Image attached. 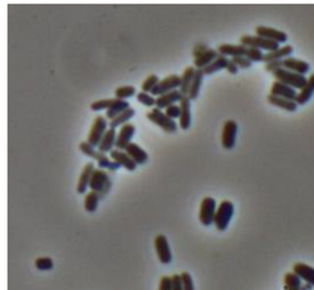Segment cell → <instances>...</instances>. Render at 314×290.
I'll return each mask as SVG.
<instances>
[{
    "instance_id": "6da1fadb",
    "label": "cell",
    "mask_w": 314,
    "mask_h": 290,
    "mask_svg": "<svg viewBox=\"0 0 314 290\" xmlns=\"http://www.w3.org/2000/svg\"><path fill=\"white\" fill-rule=\"evenodd\" d=\"M79 150H80L85 156L94 159V160L96 161L98 168L106 169L109 170V172H116V170H118L121 167L120 165L117 164L116 161H113L108 154L98 151L97 148H95V146L91 145L90 143L87 141H82L79 143Z\"/></svg>"
},
{
    "instance_id": "7a4b0ae2",
    "label": "cell",
    "mask_w": 314,
    "mask_h": 290,
    "mask_svg": "<svg viewBox=\"0 0 314 290\" xmlns=\"http://www.w3.org/2000/svg\"><path fill=\"white\" fill-rule=\"evenodd\" d=\"M89 189L96 192L101 199H104V197L112 189V180L109 173L105 169L95 168L90 178Z\"/></svg>"
},
{
    "instance_id": "3957f363",
    "label": "cell",
    "mask_w": 314,
    "mask_h": 290,
    "mask_svg": "<svg viewBox=\"0 0 314 290\" xmlns=\"http://www.w3.org/2000/svg\"><path fill=\"white\" fill-rule=\"evenodd\" d=\"M234 216V204L230 200H222L217 206V210L214 218V225L218 231H225L231 223Z\"/></svg>"
},
{
    "instance_id": "277c9868",
    "label": "cell",
    "mask_w": 314,
    "mask_h": 290,
    "mask_svg": "<svg viewBox=\"0 0 314 290\" xmlns=\"http://www.w3.org/2000/svg\"><path fill=\"white\" fill-rule=\"evenodd\" d=\"M146 118L149 119L151 122L156 124L158 127H160L162 130H165L167 133H175L177 132L178 126L176 120L170 119L165 111H162L158 108H153L149 112H146Z\"/></svg>"
},
{
    "instance_id": "5b68a950",
    "label": "cell",
    "mask_w": 314,
    "mask_h": 290,
    "mask_svg": "<svg viewBox=\"0 0 314 290\" xmlns=\"http://www.w3.org/2000/svg\"><path fill=\"white\" fill-rule=\"evenodd\" d=\"M108 129H109L108 119H106L105 116L98 114V116L95 117L93 124H91L88 135H87V142L90 143V144L95 146V148H97L102 137L104 136V134Z\"/></svg>"
},
{
    "instance_id": "8992f818",
    "label": "cell",
    "mask_w": 314,
    "mask_h": 290,
    "mask_svg": "<svg viewBox=\"0 0 314 290\" xmlns=\"http://www.w3.org/2000/svg\"><path fill=\"white\" fill-rule=\"evenodd\" d=\"M272 74L276 78V80L287 83V85L292 86L293 88L297 90H301L303 88L306 81H308V77L306 75L293 72V71L285 69V67H281V69L274 71Z\"/></svg>"
},
{
    "instance_id": "52a82bcc",
    "label": "cell",
    "mask_w": 314,
    "mask_h": 290,
    "mask_svg": "<svg viewBox=\"0 0 314 290\" xmlns=\"http://www.w3.org/2000/svg\"><path fill=\"white\" fill-rule=\"evenodd\" d=\"M239 40L240 43L245 45L246 47H256V48L268 51H272L280 47V43L257 34H244L241 35Z\"/></svg>"
},
{
    "instance_id": "ba28073f",
    "label": "cell",
    "mask_w": 314,
    "mask_h": 290,
    "mask_svg": "<svg viewBox=\"0 0 314 290\" xmlns=\"http://www.w3.org/2000/svg\"><path fill=\"white\" fill-rule=\"evenodd\" d=\"M216 210V200L213 197H205L201 200L200 208H199V221H200V223L204 226L213 225Z\"/></svg>"
},
{
    "instance_id": "9c48e42d",
    "label": "cell",
    "mask_w": 314,
    "mask_h": 290,
    "mask_svg": "<svg viewBox=\"0 0 314 290\" xmlns=\"http://www.w3.org/2000/svg\"><path fill=\"white\" fill-rule=\"evenodd\" d=\"M238 132H239V125H238V122L234 119L225 120L221 136L222 146L224 149L232 150L236 146Z\"/></svg>"
},
{
    "instance_id": "30bf717a",
    "label": "cell",
    "mask_w": 314,
    "mask_h": 290,
    "mask_svg": "<svg viewBox=\"0 0 314 290\" xmlns=\"http://www.w3.org/2000/svg\"><path fill=\"white\" fill-rule=\"evenodd\" d=\"M154 248H156L157 256L159 258V262L164 265H168L173 261V254L170 249L168 239L165 234H158L154 239Z\"/></svg>"
},
{
    "instance_id": "8fae6325",
    "label": "cell",
    "mask_w": 314,
    "mask_h": 290,
    "mask_svg": "<svg viewBox=\"0 0 314 290\" xmlns=\"http://www.w3.org/2000/svg\"><path fill=\"white\" fill-rule=\"evenodd\" d=\"M181 75L178 74H169L165 77L164 79H160V81L158 82V85L154 87V89L151 91V94L153 96H160L169 91L180 89L181 87Z\"/></svg>"
},
{
    "instance_id": "7c38bea8",
    "label": "cell",
    "mask_w": 314,
    "mask_h": 290,
    "mask_svg": "<svg viewBox=\"0 0 314 290\" xmlns=\"http://www.w3.org/2000/svg\"><path fill=\"white\" fill-rule=\"evenodd\" d=\"M255 32L257 35L268 38L270 40L276 41L278 43H285L288 40V34L285 31L277 29L273 26H266V25H257L255 27Z\"/></svg>"
},
{
    "instance_id": "4fadbf2b",
    "label": "cell",
    "mask_w": 314,
    "mask_h": 290,
    "mask_svg": "<svg viewBox=\"0 0 314 290\" xmlns=\"http://www.w3.org/2000/svg\"><path fill=\"white\" fill-rule=\"evenodd\" d=\"M135 132H136V126L132 122H127V124L122 125L117 135L116 149L125 150L132 143Z\"/></svg>"
},
{
    "instance_id": "5bb4252c",
    "label": "cell",
    "mask_w": 314,
    "mask_h": 290,
    "mask_svg": "<svg viewBox=\"0 0 314 290\" xmlns=\"http://www.w3.org/2000/svg\"><path fill=\"white\" fill-rule=\"evenodd\" d=\"M191 98L188 95H184L182 97L181 102L178 103L181 108V116L178 119V126L183 130H188L191 127V122H192V116H191Z\"/></svg>"
},
{
    "instance_id": "9a60e30c",
    "label": "cell",
    "mask_w": 314,
    "mask_h": 290,
    "mask_svg": "<svg viewBox=\"0 0 314 290\" xmlns=\"http://www.w3.org/2000/svg\"><path fill=\"white\" fill-rule=\"evenodd\" d=\"M270 94L276 95V96L288 98V100L296 101L298 90L295 88H293L292 86L287 85V83L279 81V80H276V81H273V83L271 85V88H270Z\"/></svg>"
},
{
    "instance_id": "2e32d148",
    "label": "cell",
    "mask_w": 314,
    "mask_h": 290,
    "mask_svg": "<svg viewBox=\"0 0 314 290\" xmlns=\"http://www.w3.org/2000/svg\"><path fill=\"white\" fill-rule=\"evenodd\" d=\"M110 158L121 167H124V168L128 170V172H134V170L137 168L136 162L133 160L132 157H130L125 150L113 149L110 152Z\"/></svg>"
},
{
    "instance_id": "e0dca14e",
    "label": "cell",
    "mask_w": 314,
    "mask_h": 290,
    "mask_svg": "<svg viewBox=\"0 0 314 290\" xmlns=\"http://www.w3.org/2000/svg\"><path fill=\"white\" fill-rule=\"evenodd\" d=\"M284 67L287 70L293 71V72L304 74L310 72L311 70V65L308 61H304V59L297 58L295 56H289L287 58L284 59Z\"/></svg>"
},
{
    "instance_id": "ac0fdd59",
    "label": "cell",
    "mask_w": 314,
    "mask_h": 290,
    "mask_svg": "<svg viewBox=\"0 0 314 290\" xmlns=\"http://www.w3.org/2000/svg\"><path fill=\"white\" fill-rule=\"evenodd\" d=\"M95 169V162L89 161L83 166V168L81 170L80 176H79V180L77 183V192L79 194H86L87 189L89 188V183L91 175Z\"/></svg>"
},
{
    "instance_id": "d6986e66",
    "label": "cell",
    "mask_w": 314,
    "mask_h": 290,
    "mask_svg": "<svg viewBox=\"0 0 314 290\" xmlns=\"http://www.w3.org/2000/svg\"><path fill=\"white\" fill-rule=\"evenodd\" d=\"M217 51L220 55H224V56L232 58L236 56H240V55H245L247 51V47L242 43H221L217 46Z\"/></svg>"
},
{
    "instance_id": "ffe728a7",
    "label": "cell",
    "mask_w": 314,
    "mask_h": 290,
    "mask_svg": "<svg viewBox=\"0 0 314 290\" xmlns=\"http://www.w3.org/2000/svg\"><path fill=\"white\" fill-rule=\"evenodd\" d=\"M295 48H294L293 45L290 43H285V45L280 46L279 48L274 49L272 51H266L264 62H271V61H281V59H285L289 56H293Z\"/></svg>"
},
{
    "instance_id": "44dd1931",
    "label": "cell",
    "mask_w": 314,
    "mask_h": 290,
    "mask_svg": "<svg viewBox=\"0 0 314 290\" xmlns=\"http://www.w3.org/2000/svg\"><path fill=\"white\" fill-rule=\"evenodd\" d=\"M183 96H184V95L182 94V91L180 89H175V90L169 91V93L160 95V96L157 97L156 108L161 110V109L168 108V106L173 104H178V103L181 102Z\"/></svg>"
},
{
    "instance_id": "7402d4cb",
    "label": "cell",
    "mask_w": 314,
    "mask_h": 290,
    "mask_svg": "<svg viewBox=\"0 0 314 290\" xmlns=\"http://www.w3.org/2000/svg\"><path fill=\"white\" fill-rule=\"evenodd\" d=\"M117 130L116 128L109 127V129L106 130L104 136L102 137L101 142L97 146L98 151H101L103 153H110L114 148H116V142H117Z\"/></svg>"
},
{
    "instance_id": "603a6c76",
    "label": "cell",
    "mask_w": 314,
    "mask_h": 290,
    "mask_svg": "<svg viewBox=\"0 0 314 290\" xmlns=\"http://www.w3.org/2000/svg\"><path fill=\"white\" fill-rule=\"evenodd\" d=\"M314 95V72L308 77V81H306L305 86L298 91L296 102L298 105H304L306 103H309L310 100L313 97Z\"/></svg>"
},
{
    "instance_id": "cb8c5ba5",
    "label": "cell",
    "mask_w": 314,
    "mask_h": 290,
    "mask_svg": "<svg viewBox=\"0 0 314 290\" xmlns=\"http://www.w3.org/2000/svg\"><path fill=\"white\" fill-rule=\"evenodd\" d=\"M293 272L296 273L302 280L306 284H310L314 287V268L305 263H295L293 265Z\"/></svg>"
},
{
    "instance_id": "d4e9b609",
    "label": "cell",
    "mask_w": 314,
    "mask_h": 290,
    "mask_svg": "<svg viewBox=\"0 0 314 290\" xmlns=\"http://www.w3.org/2000/svg\"><path fill=\"white\" fill-rule=\"evenodd\" d=\"M125 151L129 154L130 157H132V159L135 162H136L137 166L138 165H144L149 160L148 152H146V151L143 148H141V146L138 145L137 143L132 142L125 149Z\"/></svg>"
},
{
    "instance_id": "484cf974",
    "label": "cell",
    "mask_w": 314,
    "mask_h": 290,
    "mask_svg": "<svg viewBox=\"0 0 314 290\" xmlns=\"http://www.w3.org/2000/svg\"><path fill=\"white\" fill-rule=\"evenodd\" d=\"M266 98H268V102L270 103V104L278 106V108H280L285 111H288V112H295V111L298 109L297 102L294 100H288V98L276 96V95H272V94H269Z\"/></svg>"
},
{
    "instance_id": "4316f807",
    "label": "cell",
    "mask_w": 314,
    "mask_h": 290,
    "mask_svg": "<svg viewBox=\"0 0 314 290\" xmlns=\"http://www.w3.org/2000/svg\"><path fill=\"white\" fill-rule=\"evenodd\" d=\"M218 51L216 48H208L207 50H205L204 53L199 55V56L194 57L193 61V66L196 69H204L208 64H210L214 59H215L218 56Z\"/></svg>"
},
{
    "instance_id": "83f0119b",
    "label": "cell",
    "mask_w": 314,
    "mask_h": 290,
    "mask_svg": "<svg viewBox=\"0 0 314 290\" xmlns=\"http://www.w3.org/2000/svg\"><path fill=\"white\" fill-rule=\"evenodd\" d=\"M204 79H205L204 70L196 69V73H194L192 85H191V88L188 94V96L191 98V101H194L198 98L199 94H200L202 83H204Z\"/></svg>"
},
{
    "instance_id": "f1b7e54d",
    "label": "cell",
    "mask_w": 314,
    "mask_h": 290,
    "mask_svg": "<svg viewBox=\"0 0 314 290\" xmlns=\"http://www.w3.org/2000/svg\"><path fill=\"white\" fill-rule=\"evenodd\" d=\"M130 108V103L126 100H119V98H116L114 102L112 103V105L105 111V117L108 120H112V119L116 118L119 114L124 112L126 109Z\"/></svg>"
},
{
    "instance_id": "f546056e",
    "label": "cell",
    "mask_w": 314,
    "mask_h": 290,
    "mask_svg": "<svg viewBox=\"0 0 314 290\" xmlns=\"http://www.w3.org/2000/svg\"><path fill=\"white\" fill-rule=\"evenodd\" d=\"M194 73H196V67H194L193 65L186 66L184 71H183V73L181 75L182 81H181V87H180V90L182 91L183 95L189 94L191 85H192V81L194 78Z\"/></svg>"
},
{
    "instance_id": "4dcf8cb0",
    "label": "cell",
    "mask_w": 314,
    "mask_h": 290,
    "mask_svg": "<svg viewBox=\"0 0 314 290\" xmlns=\"http://www.w3.org/2000/svg\"><path fill=\"white\" fill-rule=\"evenodd\" d=\"M230 62V58L224 56V55H218V56L214 59V61L210 63V64L207 65L206 67H204V73L205 75H210L218 72V71L226 69Z\"/></svg>"
},
{
    "instance_id": "1f68e13d",
    "label": "cell",
    "mask_w": 314,
    "mask_h": 290,
    "mask_svg": "<svg viewBox=\"0 0 314 290\" xmlns=\"http://www.w3.org/2000/svg\"><path fill=\"white\" fill-rule=\"evenodd\" d=\"M135 113H136V111H135V109H133L132 106H130V108L126 109L124 112L119 114V116L112 119L111 121H109V127L117 128V127H121L122 125L127 124V122H130L129 120L135 116Z\"/></svg>"
},
{
    "instance_id": "d6a6232c",
    "label": "cell",
    "mask_w": 314,
    "mask_h": 290,
    "mask_svg": "<svg viewBox=\"0 0 314 290\" xmlns=\"http://www.w3.org/2000/svg\"><path fill=\"white\" fill-rule=\"evenodd\" d=\"M102 199L99 198L98 194L94 191H88L85 194V199H83V208L88 213H95L98 207V202Z\"/></svg>"
},
{
    "instance_id": "836d02e7",
    "label": "cell",
    "mask_w": 314,
    "mask_h": 290,
    "mask_svg": "<svg viewBox=\"0 0 314 290\" xmlns=\"http://www.w3.org/2000/svg\"><path fill=\"white\" fill-rule=\"evenodd\" d=\"M302 284H303V280H302L296 273L288 272V273L285 274L284 285H285L286 290L287 289H300Z\"/></svg>"
},
{
    "instance_id": "e575fe53",
    "label": "cell",
    "mask_w": 314,
    "mask_h": 290,
    "mask_svg": "<svg viewBox=\"0 0 314 290\" xmlns=\"http://www.w3.org/2000/svg\"><path fill=\"white\" fill-rule=\"evenodd\" d=\"M136 94V88L132 85L119 86L114 90V96L119 100H127V98L134 96Z\"/></svg>"
},
{
    "instance_id": "d590c367",
    "label": "cell",
    "mask_w": 314,
    "mask_h": 290,
    "mask_svg": "<svg viewBox=\"0 0 314 290\" xmlns=\"http://www.w3.org/2000/svg\"><path fill=\"white\" fill-rule=\"evenodd\" d=\"M137 102L141 103V104L149 106V108H152V106H156L157 103V97H154L151 93H146V91H138L136 94Z\"/></svg>"
},
{
    "instance_id": "8d00e7d4",
    "label": "cell",
    "mask_w": 314,
    "mask_h": 290,
    "mask_svg": "<svg viewBox=\"0 0 314 290\" xmlns=\"http://www.w3.org/2000/svg\"><path fill=\"white\" fill-rule=\"evenodd\" d=\"M114 100H116V97L114 98H101V100L91 102L90 103V110L96 111V112H98V111H103V110L106 111L111 105H112V103L114 102Z\"/></svg>"
},
{
    "instance_id": "74e56055",
    "label": "cell",
    "mask_w": 314,
    "mask_h": 290,
    "mask_svg": "<svg viewBox=\"0 0 314 290\" xmlns=\"http://www.w3.org/2000/svg\"><path fill=\"white\" fill-rule=\"evenodd\" d=\"M160 81V79H159L158 75L156 73H152L148 75L144 79V81L142 82V86L141 88L143 91H146V93H151L154 89V87H156L158 85V82Z\"/></svg>"
},
{
    "instance_id": "f35d334b",
    "label": "cell",
    "mask_w": 314,
    "mask_h": 290,
    "mask_svg": "<svg viewBox=\"0 0 314 290\" xmlns=\"http://www.w3.org/2000/svg\"><path fill=\"white\" fill-rule=\"evenodd\" d=\"M34 266L38 271H50L54 268V262L50 257H38L34 261Z\"/></svg>"
},
{
    "instance_id": "ab89813d",
    "label": "cell",
    "mask_w": 314,
    "mask_h": 290,
    "mask_svg": "<svg viewBox=\"0 0 314 290\" xmlns=\"http://www.w3.org/2000/svg\"><path fill=\"white\" fill-rule=\"evenodd\" d=\"M245 55L252 62H264L265 53L262 49L256 48V47H247V51Z\"/></svg>"
},
{
    "instance_id": "60d3db41",
    "label": "cell",
    "mask_w": 314,
    "mask_h": 290,
    "mask_svg": "<svg viewBox=\"0 0 314 290\" xmlns=\"http://www.w3.org/2000/svg\"><path fill=\"white\" fill-rule=\"evenodd\" d=\"M181 278H182V284H183V288H184V290H196L193 278L189 272H182Z\"/></svg>"
},
{
    "instance_id": "b9f144b4",
    "label": "cell",
    "mask_w": 314,
    "mask_h": 290,
    "mask_svg": "<svg viewBox=\"0 0 314 290\" xmlns=\"http://www.w3.org/2000/svg\"><path fill=\"white\" fill-rule=\"evenodd\" d=\"M231 59L241 69H248V67H252L253 65V62L246 55H240V56L232 57Z\"/></svg>"
},
{
    "instance_id": "7bdbcfd3",
    "label": "cell",
    "mask_w": 314,
    "mask_h": 290,
    "mask_svg": "<svg viewBox=\"0 0 314 290\" xmlns=\"http://www.w3.org/2000/svg\"><path fill=\"white\" fill-rule=\"evenodd\" d=\"M165 113L168 116L170 119H173V120H176V119L178 118L180 119V116H181V108H180V104H173L168 106V108L165 109Z\"/></svg>"
},
{
    "instance_id": "ee69618b",
    "label": "cell",
    "mask_w": 314,
    "mask_h": 290,
    "mask_svg": "<svg viewBox=\"0 0 314 290\" xmlns=\"http://www.w3.org/2000/svg\"><path fill=\"white\" fill-rule=\"evenodd\" d=\"M281 67H284V59H281V61H271V62L265 63L264 69L268 71V72L273 73L274 71L279 70L281 69Z\"/></svg>"
},
{
    "instance_id": "f6af8a7d",
    "label": "cell",
    "mask_w": 314,
    "mask_h": 290,
    "mask_svg": "<svg viewBox=\"0 0 314 290\" xmlns=\"http://www.w3.org/2000/svg\"><path fill=\"white\" fill-rule=\"evenodd\" d=\"M159 290H172V277H161L159 282Z\"/></svg>"
},
{
    "instance_id": "bcb514c9",
    "label": "cell",
    "mask_w": 314,
    "mask_h": 290,
    "mask_svg": "<svg viewBox=\"0 0 314 290\" xmlns=\"http://www.w3.org/2000/svg\"><path fill=\"white\" fill-rule=\"evenodd\" d=\"M172 290H184L182 284L181 274L175 273L172 276Z\"/></svg>"
},
{
    "instance_id": "7dc6e473",
    "label": "cell",
    "mask_w": 314,
    "mask_h": 290,
    "mask_svg": "<svg viewBox=\"0 0 314 290\" xmlns=\"http://www.w3.org/2000/svg\"><path fill=\"white\" fill-rule=\"evenodd\" d=\"M239 69L240 67L238 66L236 63H234L231 58H230V62H229V64H228V66H226V71H228L229 73H231V74H236V73H238V71H239Z\"/></svg>"
},
{
    "instance_id": "c3c4849f",
    "label": "cell",
    "mask_w": 314,
    "mask_h": 290,
    "mask_svg": "<svg viewBox=\"0 0 314 290\" xmlns=\"http://www.w3.org/2000/svg\"><path fill=\"white\" fill-rule=\"evenodd\" d=\"M208 48H209V47L207 46V45H204V43H200V45H197L196 47H194V49H193V56H194V57L199 56V55L204 53V51L207 50Z\"/></svg>"
},
{
    "instance_id": "681fc988",
    "label": "cell",
    "mask_w": 314,
    "mask_h": 290,
    "mask_svg": "<svg viewBox=\"0 0 314 290\" xmlns=\"http://www.w3.org/2000/svg\"><path fill=\"white\" fill-rule=\"evenodd\" d=\"M313 288H314L313 286H311L310 284H306V282L304 284V282H303V284H302V286H301L300 290H312Z\"/></svg>"
},
{
    "instance_id": "f907efd6",
    "label": "cell",
    "mask_w": 314,
    "mask_h": 290,
    "mask_svg": "<svg viewBox=\"0 0 314 290\" xmlns=\"http://www.w3.org/2000/svg\"><path fill=\"white\" fill-rule=\"evenodd\" d=\"M287 290H300V289H287Z\"/></svg>"
}]
</instances>
